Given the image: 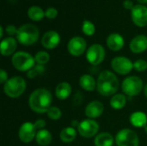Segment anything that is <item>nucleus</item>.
Returning <instances> with one entry per match:
<instances>
[{
	"instance_id": "obj_1",
	"label": "nucleus",
	"mask_w": 147,
	"mask_h": 146,
	"mask_svg": "<svg viewBox=\"0 0 147 146\" xmlns=\"http://www.w3.org/2000/svg\"><path fill=\"white\" fill-rule=\"evenodd\" d=\"M53 96L51 92L44 88H39L34 90L28 99L30 108L37 114L47 113L52 107Z\"/></svg>"
},
{
	"instance_id": "obj_2",
	"label": "nucleus",
	"mask_w": 147,
	"mask_h": 146,
	"mask_svg": "<svg viewBox=\"0 0 147 146\" xmlns=\"http://www.w3.org/2000/svg\"><path fill=\"white\" fill-rule=\"evenodd\" d=\"M96 89L103 96H113L119 89V80L114 72L110 71H103L98 76Z\"/></svg>"
},
{
	"instance_id": "obj_3",
	"label": "nucleus",
	"mask_w": 147,
	"mask_h": 146,
	"mask_svg": "<svg viewBox=\"0 0 147 146\" xmlns=\"http://www.w3.org/2000/svg\"><path fill=\"white\" fill-rule=\"evenodd\" d=\"M39 30L33 24H24L18 28L16 39L23 46H31L39 39Z\"/></svg>"
},
{
	"instance_id": "obj_4",
	"label": "nucleus",
	"mask_w": 147,
	"mask_h": 146,
	"mask_svg": "<svg viewBox=\"0 0 147 146\" xmlns=\"http://www.w3.org/2000/svg\"><path fill=\"white\" fill-rule=\"evenodd\" d=\"M27 84L24 78L20 76H15L3 84V91L9 98H18L24 93Z\"/></svg>"
},
{
	"instance_id": "obj_5",
	"label": "nucleus",
	"mask_w": 147,
	"mask_h": 146,
	"mask_svg": "<svg viewBox=\"0 0 147 146\" xmlns=\"http://www.w3.org/2000/svg\"><path fill=\"white\" fill-rule=\"evenodd\" d=\"M35 59L28 52H17L13 54L11 63L14 68L19 71H28L34 67Z\"/></svg>"
},
{
	"instance_id": "obj_6",
	"label": "nucleus",
	"mask_w": 147,
	"mask_h": 146,
	"mask_svg": "<svg viewBox=\"0 0 147 146\" xmlns=\"http://www.w3.org/2000/svg\"><path fill=\"white\" fill-rule=\"evenodd\" d=\"M143 88L144 84L142 79L136 76L126 77L121 83V89L123 93L130 97L139 95L143 90Z\"/></svg>"
},
{
	"instance_id": "obj_7",
	"label": "nucleus",
	"mask_w": 147,
	"mask_h": 146,
	"mask_svg": "<svg viewBox=\"0 0 147 146\" xmlns=\"http://www.w3.org/2000/svg\"><path fill=\"white\" fill-rule=\"evenodd\" d=\"M115 139L117 146H139L140 145L138 134L128 128L118 132Z\"/></svg>"
},
{
	"instance_id": "obj_8",
	"label": "nucleus",
	"mask_w": 147,
	"mask_h": 146,
	"mask_svg": "<svg viewBox=\"0 0 147 146\" xmlns=\"http://www.w3.org/2000/svg\"><path fill=\"white\" fill-rule=\"evenodd\" d=\"M105 55H106V52L102 45L93 44L87 50L86 59L90 65H98L104 60Z\"/></svg>"
},
{
	"instance_id": "obj_9",
	"label": "nucleus",
	"mask_w": 147,
	"mask_h": 146,
	"mask_svg": "<svg viewBox=\"0 0 147 146\" xmlns=\"http://www.w3.org/2000/svg\"><path fill=\"white\" fill-rule=\"evenodd\" d=\"M112 69L120 75H127L134 69V63L127 57L118 56L113 59L111 62Z\"/></svg>"
},
{
	"instance_id": "obj_10",
	"label": "nucleus",
	"mask_w": 147,
	"mask_h": 146,
	"mask_svg": "<svg viewBox=\"0 0 147 146\" xmlns=\"http://www.w3.org/2000/svg\"><path fill=\"white\" fill-rule=\"evenodd\" d=\"M99 128V124L95 120L87 119L79 122L78 131L82 137L85 139H90L95 137L97 134Z\"/></svg>"
},
{
	"instance_id": "obj_11",
	"label": "nucleus",
	"mask_w": 147,
	"mask_h": 146,
	"mask_svg": "<svg viewBox=\"0 0 147 146\" xmlns=\"http://www.w3.org/2000/svg\"><path fill=\"white\" fill-rule=\"evenodd\" d=\"M37 129L34 126V124L32 122H24L19 128L18 137L19 139L25 144L30 143L36 137Z\"/></svg>"
},
{
	"instance_id": "obj_12",
	"label": "nucleus",
	"mask_w": 147,
	"mask_h": 146,
	"mask_svg": "<svg viewBox=\"0 0 147 146\" xmlns=\"http://www.w3.org/2000/svg\"><path fill=\"white\" fill-rule=\"evenodd\" d=\"M87 44L84 38L80 36H75L70 40L67 45V49L70 54L75 57L81 56L86 50Z\"/></svg>"
},
{
	"instance_id": "obj_13",
	"label": "nucleus",
	"mask_w": 147,
	"mask_h": 146,
	"mask_svg": "<svg viewBox=\"0 0 147 146\" xmlns=\"http://www.w3.org/2000/svg\"><path fill=\"white\" fill-rule=\"evenodd\" d=\"M132 20L138 27H146L147 25V7L143 4H137L131 11Z\"/></svg>"
},
{
	"instance_id": "obj_14",
	"label": "nucleus",
	"mask_w": 147,
	"mask_h": 146,
	"mask_svg": "<svg viewBox=\"0 0 147 146\" xmlns=\"http://www.w3.org/2000/svg\"><path fill=\"white\" fill-rule=\"evenodd\" d=\"M60 42L59 34L53 30H50L44 34L41 38V45L47 49H54Z\"/></svg>"
},
{
	"instance_id": "obj_15",
	"label": "nucleus",
	"mask_w": 147,
	"mask_h": 146,
	"mask_svg": "<svg viewBox=\"0 0 147 146\" xmlns=\"http://www.w3.org/2000/svg\"><path fill=\"white\" fill-rule=\"evenodd\" d=\"M104 111L103 104L99 101H93L90 102L85 108V115L89 119H96L100 117Z\"/></svg>"
},
{
	"instance_id": "obj_16",
	"label": "nucleus",
	"mask_w": 147,
	"mask_h": 146,
	"mask_svg": "<svg viewBox=\"0 0 147 146\" xmlns=\"http://www.w3.org/2000/svg\"><path fill=\"white\" fill-rule=\"evenodd\" d=\"M130 50L134 53H141L147 50V36L140 34L135 36L130 42Z\"/></svg>"
},
{
	"instance_id": "obj_17",
	"label": "nucleus",
	"mask_w": 147,
	"mask_h": 146,
	"mask_svg": "<svg viewBox=\"0 0 147 146\" xmlns=\"http://www.w3.org/2000/svg\"><path fill=\"white\" fill-rule=\"evenodd\" d=\"M124 44H125V41H124L123 37L117 33H113L109 34L107 39L108 47L114 52H117L122 49V47L124 46Z\"/></svg>"
},
{
	"instance_id": "obj_18",
	"label": "nucleus",
	"mask_w": 147,
	"mask_h": 146,
	"mask_svg": "<svg viewBox=\"0 0 147 146\" xmlns=\"http://www.w3.org/2000/svg\"><path fill=\"white\" fill-rule=\"evenodd\" d=\"M17 46L16 40L12 37H8L3 39L1 41L0 45V51L3 56H10L12 55Z\"/></svg>"
},
{
	"instance_id": "obj_19",
	"label": "nucleus",
	"mask_w": 147,
	"mask_h": 146,
	"mask_svg": "<svg viewBox=\"0 0 147 146\" xmlns=\"http://www.w3.org/2000/svg\"><path fill=\"white\" fill-rule=\"evenodd\" d=\"M71 93V86L67 82L59 83L55 89L56 97L61 101L67 99L70 96Z\"/></svg>"
},
{
	"instance_id": "obj_20",
	"label": "nucleus",
	"mask_w": 147,
	"mask_h": 146,
	"mask_svg": "<svg viewBox=\"0 0 147 146\" xmlns=\"http://www.w3.org/2000/svg\"><path fill=\"white\" fill-rule=\"evenodd\" d=\"M130 122L135 127L145 128L147 126V115L141 111L134 112L130 115Z\"/></svg>"
},
{
	"instance_id": "obj_21",
	"label": "nucleus",
	"mask_w": 147,
	"mask_h": 146,
	"mask_svg": "<svg viewBox=\"0 0 147 146\" xmlns=\"http://www.w3.org/2000/svg\"><path fill=\"white\" fill-rule=\"evenodd\" d=\"M79 85L81 86L83 89L92 92L96 88V82L92 76L89 74H84L81 76L79 79Z\"/></svg>"
},
{
	"instance_id": "obj_22",
	"label": "nucleus",
	"mask_w": 147,
	"mask_h": 146,
	"mask_svg": "<svg viewBox=\"0 0 147 146\" xmlns=\"http://www.w3.org/2000/svg\"><path fill=\"white\" fill-rule=\"evenodd\" d=\"M114 137L109 133H102L97 134L94 139L95 146H113L115 142Z\"/></svg>"
},
{
	"instance_id": "obj_23",
	"label": "nucleus",
	"mask_w": 147,
	"mask_h": 146,
	"mask_svg": "<svg viewBox=\"0 0 147 146\" xmlns=\"http://www.w3.org/2000/svg\"><path fill=\"white\" fill-rule=\"evenodd\" d=\"M53 139V136L48 130L41 129L37 131L35 140L40 146H48Z\"/></svg>"
},
{
	"instance_id": "obj_24",
	"label": "nucleus",
	"mask_w": 147,
	"mask_h": 146,
	"mask_svg": "<svg viewBox=\"0 0 147 146\" xmlns=\"http://www.w3.org/2000/svg\"><path fill=\"white\" fill-rule=\"evenodd\" d=\"M77 138V132L74 127L68 126L64 128L59 133V139L64 143H71Z\"/></svg>"
},
{
	"instance_id": "obj_25",
	"label": "nucleus",
	"mask_w": 147,
	"mask_h": 146,
	"mask_svg": "<svg viewBox=\"0 0 147 146\" xmlns=\"http://www.w3.org/2000/svg\"><path fill=\"white\" fill-rule=\"evenodd\" d=\"M127 104V97L123 94H115L110 100V106L115 110L122 109Z\"/></svg>"
},
{
	"instance_id": "obj_26",
	"label": "nucleus",
	"mask_w": 147,
	"mask_h": 146,
	"mask_svg": "<svg viewBox=\"0 0 147 146\" xmlns=\"http://www.w3.org/2000/svg\"><path fill=\"white\" fill-rule=\"evenodd\" d=\"M28 15L32 21L39 22L44 18L45 12L41 8H40L38 6H32L28 10Z\"/></svg>"
},
{
	"instance_id": "obj_27",
	"label": "nucleus",
	"mask_w": 147,
	"mask_h": 146,
	"mask_svg": "<svg viewBox=\"0 0 147 146\" xmlns=\"http://www.w3.org/2000/svg\"><path fill=\"white\" fill-rule=\"evenodd\" d=\"M34 59H35V62L38 65H47L49 62V60H50V55H49L48 52H47L45 51H40V52H38L35 54Z\"/></svg>"
},
{
	"instance_id": "obj_28",
	"label": "nucleus",
	"mask_w": 147,
	"mask_h": 146,
	"mask_svg": "<svg viewBox=\"0 0 147 146\" xmlns=\"http://www.w3.org/2000/svg\"><path fill=\"white\" fill-rule=\"evenodd\" d=\"M82 30H83L84 34H86L87 36H92L96 32V27L91 22H90L88 20H85L83 22Z\"/></svg>"
},
{
	"instance_id": "obj_29",
	"label": "nucleus",
	"mask_w": 147,
	"mask_h": 146,
	"mask_svg": "<svg viewBox=\"0 0 147 146\" xmlns=\"http://www.w3.org/2000/svg\"><path fill=\"white\" fill-rule=\"evenodd\" d=\"M47 116L53 120H58L62 116V112L58 107H51L47 111Z\"/></svg>"
},
{
	"instance_id": "obj_30",
	"label": "nucleus",
	"mask_w": 147,
	"mask_h": 146,
	"mask_svg": "<svg viewBox=\"0 0 147 146\" xmlns=\"http://www.w3.org/2000/svg\"><path fill=\"white\" fill-rule=\"evenodd\" d=\"M45 71V67L44 65H37L36 66H34V68H32L30 71H28L27 73V76L29 77V78H34L36 77L37 74H40V73H42Z\"/></svg>"
},
{
	"instance_id": "obj_31",
	"label": "nucleus",
	"mask_w": 147,
	"mask_h": 146,
	"mask_svg": "<svg viewBox=\"0 0 147 146\" xmlns=\"http://www.w3.org/2000/svg\"><path fill=\"white\" fill-rule=\"evenodd\" d=\"M134 69L139 72H142L147 70V61L144 59H138L134 63Z\"/></svg>"
},
{
	"instance_id": "obj_32",
	"label": "nucleus",
	"mask_w": 147,
	"mask_h": 146,
	"mask_svg": "<svg viewBox=\"0 0 147 146\" xmlns=\"http://www.w3.org/2000/svg\"><path fill=\"white\" fill-rule=\"evenodd\" d=\"M58 15V10L55 8H48L45 11V16L48 19H55Z\"/></svg>"
},
{
	"instance_id": "obj_33",
	"label": "nucleus",
	"mask_w": 147,
	"mask_h": 146,
	"mask_svg": "<svg viewBox=\"0 0 147 146\" xmlns=\"http://www.w3.org/2000/svg\"><path fill=\"white\" fill-rule=\"evenodd\" d=\"M34 124L35 128H36L38 131H39V130H41V129H44V127H45L46 125H47L46 121H45L44 120H42V119L37 120Z\"/></svg>"
},
{
	"instance_id": "obj_34",
	"label": "nucleus",
	"mask_w": 147,
	"mask_h": 146,
	"mask_svg": "<svg viewBox=\"0 0 147 146\" xmlns=\"http://www.w3.org/2000/svg\"><path fill=\"white\" fill-rule=\"evenodd\" d=\"M18 29L14 25H9L6 27V32L9 35H14L17 34Z\"/></svg>"
},
{
	"instance_id": "obj_35",
	"label": "nucleus",
	"mask_w": 147,
	"mask_h": 146,
	"mask_svg": "<svg viewBox=\"0 0 147 146\" xmlns=\"http://www.w3.org/2000/svg\"><path fill=\"white\" fill-rule=\"evenodd\" d=\"M9 79H8V74H7V72L3 69H1V71H0V83L2 84H4Z\"/></svg>"
},
{
	"instance_id": "obj_36",
	"label": "nucleus",
	"mask_w": 147,
	"mask_h": 146,
	"mask_svg": "<svg viewBox=\"0 0 147 146\" xmlns=\"http://www.w3.org/2000/svg\"><path fill=\"white\" fill-rule=\"evenodd\" d=\"M123 6H124V8H126L127 9H131V10H132L135 5H134V3H133L131 0H125V1L123 2Z\"/></svg>"
},
{
	"instance_id": "obj_37",
	"label": "nucleus",
	"mask_w": 147,
	"mask_h": 146,
	"mask_svg": "<svg viewBox=\"0 0 147 146\" xmlns=\"http://www.w3.org/2000/svg\"><path fill=\"white\" fill-rule=\"evenodd\" d=\"M3 28L0 27V38H3Z\"/></svg>"
},
{
	"instance_id": "obj_38",
	"label": "nucleus",
	"mask_w": 147,
	"mask_h": 146,
	"mask_svg": "<svg viewBox=\"0 0 147 146\" xmlns=\"http://www.w3.org/2000/svg\"><path fill=\"white\" fill-rule=\"evenodd\" d=\"M138 2L141 4H145V3H147V0H138Z\"/></svg>"
},
{
	"instance_id": "obj_39",
	"label": "nucleus",
	"mask_w": 147,
	"mask_h": 146,
	"mask_svg": "<svg viewBox=\"0 0 147 146\" xmlns=\"http://www.w3.org/2000/svg\"><path fill=\"white\" fill-rule=\"evenodd\" d=\"M144 94H145L146 97L147 98V83L146 84V86H145V89H144Z\"/></svg>"
},
{
	"instance_id": "obj_40",
	"label": "nucleus",
	"mask_w": 147,
	"mask_h": 146,
	"mask_svg": "<svg viewBox=\"0 0 147 146\" xmlns=\"http://www.w3.org/2000/svg\"><path fill=\"white\" fill-rule=\"evenodd\" d=\"M145 132H146V133L147 134V126L145 127Z\"/></svg>"
}]
</instances>
